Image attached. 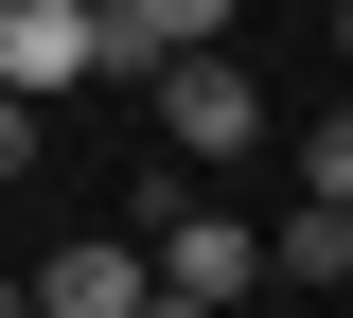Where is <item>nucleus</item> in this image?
Segmentation results:
<instances>
[{"mask_svg":"<svg viewBox=\"0 0 353 318\" xmlns=\"http://www.w3.org/2000/svg\"><path fill=\"white\" fill-rule=\"evenodd\" d=\"M265 266H283V283H353V212H336V195H301V212L265 230Z\"/></svg>","mask_w":353,"mask_h":318,"instance_id":"nucleus-5","label":"nucleus"},{"mask_svg":"<svg viewBox=\"0 0 353 318\" xmlns=\"http://www.w3.org/2000/svg\"><path fill=\"white\" fill-rule=\"evenodd\" d=\"M336 71H353V0H336Z\"/></svg>","mask_w":353,"mask_h":318,"instance_id":"nucleus-9","label":"nucleus"},{"mask_svg":"<svg viewBox=\"0 0 353 318\" xmlns=\"http://www.w3.org/2000/svg\"><path fill=\"white\" fill-rule=\"evenodd\" d=\"M88 71V0H0V89H71Z\"/></svg>","mask_w":353,"mask_h":318,"instance_id":"nucleus-4","label":"nucleus"},{"mask_svg":"<svg viewBox=\"0 0 353 318\" xmlns=\"http://www.w3.org/2000/svg\"><path fill=\"white\" fill-rule=\"evenodd\" d=\"M18 159H36V89H0V177H18Z\"/></svg>","mask_w":353,"mask_h":318,"instance_id":"nucleus-7","label":"nucleus"},{"mask_svg":"<svg viewBox=\"0 0 353 318\" xmlns=\"http://www.w3.org/2000/svg\"><path fill=\"white\" fill-rule=\"evenodd\" d=\"M301 195H336V212H353V106H318V124H301Z\"/></svg>","mask_w":353,"mask_h":318,"instance_id":"nucleus-6","label":"nucleus"},{"mask_svg":"<svg viewBox=\"0 0 353 318\" xmlns=\"http://www.w3.org/2000/svg\"><path fill=\"white\" fill-rule=\"evenodd\" d=\"M141 283H159V266H141L124 230H88V248H53V266H36V318H141Z\"/></svg>","mask_w":353,"mask_h":318,"instance_id":"nucleus-3","label":"nucleus"},{"mask_svg":"<svg viewBox=\"0 0 353 318\" xmlns=\"http://www.w3.org/2000/svg\"><path fill=\"white\" fill-rule=\"evenodd\" d=\"M141 318H230V301H176V283H141Z\"/></svg>","mask_w":353,"mask_h":318,"instance_id":"nucleus-8","label":"nucleus"},{"mask_svg":"<svg viewBox=\"0 0 353 318\" xmlns=\"http://www.w3.org/2000/svg\"><path fill=\"white\" fill-rule=\"evenodd\" d=\"M141 266H159L176 301H248V283H265V230L248 212H194V195L159 177V195H141Z\"/></svg>","mask_w":353,"mask_h":318,"instance_id":"nucleus-1","label":"nucleus"},{"mask_svg":"<svg viewBox=\"0 0 353 318\" xmlns=\"http://www.w3.org/2000/svg\"><path fill=\"white\" fill-rule=\"evenodd\" d=\"M141 89H159V124H176V159H248V141H265V89L230 71V53H159Z\"/></svg>","mask_w":353,"mask_h":318,"instance_id":"nucleus-2","label":"nucleus"}]
</instances>
